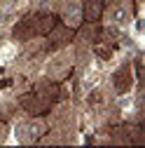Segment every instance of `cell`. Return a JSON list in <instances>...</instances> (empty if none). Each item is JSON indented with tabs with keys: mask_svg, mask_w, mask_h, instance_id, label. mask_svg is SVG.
Listing matches in <instances>:
<instances>
[{
	"mask_svg": "<svg viewBox=\"0 0 145 148\" xmlns=\"http://www.w3.org/2000/svg\"><path fill=\"white\" fill-rule=\"evenodd\" d=\"M110 21L117 24V26H124V24H129V12H126L124 7H115L110 12Z\"/></svg>",
	"mask_w": 145,
	"mask_h": 148,
	"instance_id": "1",
	"label": "cell"
},
{
	"mask_svg": "<svg viewBox=\"0 0 145 148\" xmlns=\"http://www.w3.org/2000/svg\"><path fill=\"white\" fill-rule=\"evenodd\" d=\"M14 52H16V49H14L12 45H7V47H3V49H0V61H9V59L14 57Z\"/></svg>",
	"mask_w": 145,
	"mask_h": 148,
	"instance_id": "3",
	"label": "cell"
},
{
	"mask_svg": "<svg viewBox=\"0 0 145 148\" xmlns=\"http://www.w3.org/2000/svg\"><path fill=\"white\" fill-rule=\"evenodd\" d=\"M68 19H70V24H77V19H80V10H77V7H70V10H68Z\"/></svg>",
	"mask_w": 145,
	"mask_h": 148,
	"instance_id": "5",
	"label": "cell"
},
{
	"mask_svg": "<svg viewBox=\"0 0 145 148\" xmlns=\"http://www.w3.org/2000/svg\"><path fill=\"white\" fill-rule=\"evenodd\" d=\"M12 19H14V12H3V14H0V26L12 24Z\"/></svg>",
	"mask_w": 145,
	"mask_h": 148,
	"instance_id": "4",
	"label": "cell"
},
{
	"mask_svg": "<svg viewBox=\"0 0 145 148\" xmlns=\"http://www.w3.org/2000/svg\"><path fill=\"white\" fill-rule=\"evenodd\" d=\"M26 129L30 132V136H40V134L45 132V125H42V122H30Z\"/></svg>",
	"mask_w": 145,
	"mask_h": 148,
	"instance_id": "2",
	"label": "cell"
}]
</instances>
